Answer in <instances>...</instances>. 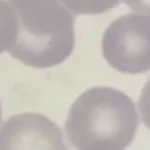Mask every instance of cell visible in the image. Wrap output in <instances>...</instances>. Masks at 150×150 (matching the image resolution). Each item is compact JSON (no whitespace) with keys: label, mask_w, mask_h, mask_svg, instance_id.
Instances as JSON below:
<instances>
[{"label":"cell","mask_w":150,"mask_h":150,"mask_svg":"<svg viewBox=\"0 0 150 150\" xmlns=\"http://www.w3.org/2000/svg\"><path fill=\"white\" fill-rule=\"evenodd\" d=\"M123 1L131 10L150 15V0H123Z\"/></svg>","instance_id":"obj_8"},{"label":"cell","mask_w":150,"mask_h":150,"mask_svg":"<svg viewBox=\"0 0 150 150\" xmlns=\"http://www.w3.org/2000/svg\"><path fill=\"white\" fill-rule=\"evenodd\" d=\"M17 20L12 57L36 68L64 62L75 47V16L58 0H8Z\"/></svg>","instance_id":"obj_2"},{"label":"cell","mask_w":150,"mask_h":150,"mask_svg":"<svg viewBox=\"0 0 150 150\" xmlns=\"http://www.w3.org/2000/svg\"><path fill=\"white\" fill-rule=\"evenodd\" d=\"M0 123H1V105H0Z\"/></svg>","instance_id":"obj_9"},{"label":"cell","mask_w":150,"mask_h":150,"mask_svg":"<svg viewBox=\"0 0 150 150\" xmlns=\"http://www.w3.org/2000/svg\"><path fill=\"white\" fill-rule=\"evenodd\" d=\"M139 108L143 122L150 129V79L145 83L139 100Z\"/></svg>","instance_id":"obj_7"},{"label":"cell","mask_w":150,"mask_h":150,"mask_svg":"<svg viewBox=\"0 0 150 150\" xmlns=\"http://www.w3.org/2000/svg\"><path fill=\"white\" fill-rule=\"evenodd\" d=\"M102 54L120 73L150 70V16L129 13L112 21L103 34Z\"/></svg>","instance_id":"obj_3"},{"label":"cell","mask_w":150,"mask_h":150,"mask_svg":"<svg viewBox=\"0 0 150 150\" xmlns=\"http://www.w3.org/2000/svg\"><path fill=\"white\" fill-rule=\"evenodd\" d=\"M74 16L99 15L108 12L120 3V0H58Z\"/></svg>","instance_id":"obj_6"},{"label":"cell","mask_w":150,"mask_h":150,"mask_svg":"<svg viewBox=\"0 0 150 150\" xmlns=\"http://www.w3.org/2000/svg\"><path fill=\"white\" fill-rule=\"evenodd\" d=\"M0 150H68L61 128L36 112L12 115L0 129Z\"/></svg>","instance_id":"obj_4"},{"label":"cell","mask_w":150,"mask_h":150,"mask_svg":"<svg viewBox=\"0 0 150 150\" xmlns=\"http://www.w3.org/2000/svg\"><path fill=\"white\" fill-rule=\"evenodd\" d=\"M17 20L8 0H0V54L8 50L15 41Z\"/></svg>","instance_id":"obj_5"},{"label":"cell","mask_w":150,"mask_h":150,"mask_svg":"<svg viewBox=\"0 0 150 150\" xmlns=\"http://www.w3.org/2000/svg\"><path fill=\"white\" fill-rule=\"evenodd\" d=\"M139 125L135 104L126 93L97 86L73 103L65 132L76 150H126Z\"/></svg>","instance_id":"obj_1"}]
</instances>
